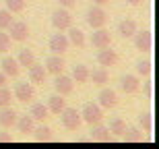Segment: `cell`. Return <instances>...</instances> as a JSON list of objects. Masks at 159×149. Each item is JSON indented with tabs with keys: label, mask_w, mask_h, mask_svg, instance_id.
I'll return each instance as SVG.
<instances>
[{
	"label": "cell",
	"mask_w": 159,
	"mask_h": 149,
	"mask_svg": "<svg viewBox=\"0 0 159 149\" xmlns=\"http://www.w3.org/2000/svg\"><path fill=\"white\" fill-rule=\"evenodd\" d=\"M81 118L83 122H87V124H97L103 120V108L99 104H85L83 106V112H81Z\"/></svg>",
	"instance_id": "1"
},
{
	"label": "cell",
	"mask_w": 159,
	"mask_h": 149,
	"mask_svg": "<svg viewBox=\"0 0 159 149\" xmlns=\"http://www.w3.org/2000/svg\"><path fill=\"white\" fill-rule=\"evenodd\" d=\"M60 116H62V126H64L66 131H77L79 126H81V122H83L81 114H79L75 108H64V110L60 112Z\"/></svg>",
	"instance_id": "2"
},
{
	"label": "cell",
	"mask_w": 159,
	"mask_h": 149,
	"mask_svg": "<svg viewBox=\"0 0 159 149\" xmlns=\"http://www.w3.org/2000/svg\"><path fill=\"white\" fill-rule=\"evenodd\" d=\"M52 25L56 27L58 31H66L68 27L72 25V15L68 12V8H58V11L52 12Z\"/></svg>",
	"instance_id": "3"
},
{
	"label": "cell",
	"mask_w": 159,
	"mask_h": 149,
	"mask_svg": "<svg viewBox=\"0 0 159 149\" xmlns=\"http://www.w3.org/2000/svg\"><path fill=\"white\" fill-rule=\"evenodd\" d=\"M106 23H107V15H106V11H103L101 6H93V8H89V12H87V25L91 27V29H99V27H103Z\"/></svg>",
	"instance_id": "4"
},
{
	"label": "cell",
	"mask_w": 159,
	"mask_h": 149,
	"mask_svg": "<svg viewBox=\"0 0 159 149\" xmlns=\"http://www.w3.org/2000/svg\"><path fill=\"white\" fill-rule=\"evenodd\" d=\"M134 46H136V50L139 52H143V54H149L151 52V48H153V35H151V31H136L134 35Z\"/></svg>",
	"instance_id": "5"
},
{
	"label": "cell",
	"mask_w": 159,
	"mask_h": 149,
	"mask_svg": "<svg viewBox=\"0 0 159 149\" xmlns=\"http://www.w3.org/2000/svg\"><path fill=\"white\" fill-rule=\"evenodd\" d=\"M8 29H11V40L12 42H25L27 37H29V25L25 23V21H12L8 25Z\"/></svg>",
	"instance_id": "6"
},
{
	"label": "cell",
	"mask_w": 159,
	"mask_h": 149,
	"mask_svg": "<svg viewBox=\"0 0 159 149\" xmlns=\"http://www.w3.org/2000/svg\"><path fill=\"white\" fill-rule=\"evenodd\" d=\"M68 48H70V42H68V37L62 31L54 33L50 37V50H52V54H64V52H68Z\"/></svg>",
	"instance_id": "7"
},
{
	"label": "cell",
	"mask_w": 159,
	"mask_h": 149,
	"mask_svg": "<svg viewBox=\"0 0 159 149\" xmlns=\"http://www.w3.org/2000/svg\"><path fill=\"white\" fill-rule=\"evenodd\" d=\"M15 97H17L19 101H23V104H29V101L35 97L33 85L27 83V81H21V83H17V87H15Z\"/></svg>",
	"instance_id": "8"
},
{
	"label": "cell",
	"mask_w": 159,
	"mask_h": 149,
	"mask_svg": "<svg viewBox=\"0 0 159 149\" xmlns=\"http://www.w3.org/2000/svg\"><path fill=\"white\" fill-rule=\"evenodd\" d=\"M54 87H56V93H60V95H68V93H72V89H75V81H72V77H66V75H56V79H54Z\"/></svg>",
	"instance_id": "9"
},
{
	"label": "cell",
	"mask_w": 159,
	"mask_h": 149,
	"mask_svg": "<svg viewBox=\"0 0 159 149\" xmlns=\"http://www.w3.org/2000/svg\"><path fill=\"white\" fill-rule=\"evenodd\" d=\"M112 44V35H110V31H106L103 27H99V29H95V33L91 35V46L97 50L101 48H107Z\"/></svg>",
	"instance_id": "10"
},
{
	"label": "cell",
	"mask_w": 159,
	"mask_h": 149,
	"mask_svg": "<svg viewBox=\"0 0 159 149\" xmlns=\"http://www.w3.org/2000/svg\"><path fill=\"white\" fill-rule=\"evenodd\" d=\"M64 60H62V54H52L50 58L46 60V72L50 75H60V72H64Z\"/></svg>",
	"instance_id": "11"
},
{
	"label": "cell",
	"mask_w": 159,
	"mask_h": 149,
	"mask_svg": "<svg viewBox=\"0 0 159 149\" xmlns=\"http://www.w3.org/2000/svg\"><path fill=\"white\" fill-rule=\"evenodd\" d=\"M139 89H141V81H139V77H134V75H126V77L120 79V91H122V93L132 95V93H136Z\"/></svg>",
	"instance_id": "12"
},
{
	"label": "cell",
	"mask_w": 159,
	"mask_h": 149,
	"mask_svg": "<svg viewBox=\"0 0 159 149\" xmlns=\"http://www.w3.org/2000/svg\"><path fill=\"white\" fill-rule=\"evenodd\" d=\"M97 100H99V106L103 108V110H112V108H116V104H118V95H116L114 89H101Z\"/></svg>",
	"instance_id": "13"
},
{
	"label": "cell",
	"mask_w": 159,
	"mask_h": 149,
	"mask_svg": "<svg viewBox=\"0 0 159 149\" xmlns=\"http://www.w3.org/2000/svg\"><path fill=\"white\" fill-rule=\"evenodd\" d=\"M97 62H99V66H114L116 62H118V54L114 52V50H110V46L107 48H101L99 54H97Z\"/></svg>",
	"instance_id": "14"
},
{
	"label": "cell",
	"mask_w": 159,
	"mask_h": 149,
	"mask_svg": "<svg viewBox=\"0 0 159 149\" xmlns=\"http://www.w3.org/2000/svg\"><path fill=\"white\" fill-rule=\"evenodd\" d=\"M0 66H2V72H4L6 77H17L19 71H21L17 58H12V56H4V58L0 60Z\"/></svg>",
	"instance_id": "15"
},
{
	"label": "cell",
	"mask_w": 159,
	"mask_h": 149,
	"mask_svg": "<svg viewBox=\"0 0 159 149\" xmlns=\"http://www.w3.org/2000/svg\"><path fill=\"white\" fill-rule=\"evenodd\" d=\"M46 66L43 64H37V62H33V64L29 66V81L35 85H41L43 81H46Z\"/></svg>",
	"instance_id": "16"
},
{
	"label": "cell",
	"mask_w": 159,
	"mask_h": 149,
	"mask_svg": "<svg viewBox=\"0 0 159 149\" xmlns=\"http://www.w3.org/2000/svg\"><path fill=\"white\" fill-rule=\"evenodd\" d=\"M64 108H66V101H64V95H60V93H56V95H52L48 100V110H50V114L60 116V112H62Z\"/></svg>",
	"instance_id": "17"
},
{
	"label": "cell",
	"mask_w": 159,
	"mask_h": 149,
	"mask_svg": "<svg viewBox=\"0 0 159 149\" xmlns=\"http://www.w3.org/2000/svg\"><path fill=\"white\" fill-rule=\"evenodd\" d=\"M89 81H93V85H97V87H103L106 83H110V72L101 66V68H97V71H89Z\"/></svg>",
	"instance_id": "18"
},
{
	"label": "cell",
	"mask_w": 159,
	"mask_h": 149,
	"mask_svg": "<svg viewBox=\"0 0 159 149\" xmlns=\"http://www.w3.org/2000/svg\"><path fill=\"white\" fill-rule=\"evenodd\" d=\"M118 33L124 37V40L132 37L136 33V23L132 21V19H124V21H120L118 23Z\"/></svg>",
	"instance_id": "19"
},
{
	"label": "cell",
	"mask_w": 159,
	"mask_h": 149,
	"mask_svg": "<svg viewBox=\"0 0 159 149\" xmlns=\"http://www.w3.org/2000/svg\"><path fill=\"white\" fill-rule=\"evenodd\" d=\"M29 116L33 120H37V122H43V120L50 118V110H48V106H43V104H33Z\"/></svg>",
	"instance_id": "20"
},
{
	"label": "cell",
	"mask_w": 159,
	"mask_h": 149,
	"mask_svg": "<svg viewBox=\"0 0 159 149\" xmlns=\"http://www.w3.org/2000/svg\"><path fill=\"white\" fill-rule=\"evenodd\" d=\"M72 81L79 83V85L87 83V81H89V68H87V66H85V64H75V66H72Z\"/></svg>",
	"instance_id": "21"
},
{
	"label": "cell",
	"mask_w": 159,
	"mask_h": 149,
	"mask_svg": "<svg viewBox=\"0 0 159 149\" xmlns=\"http://www.w3.org/2000/svg\"><path fill=\"white\" fill-rule=\"evenodd\" d=\"M15 120H17L15 110H11L8 106H4L2 112H0V126H2V128H11V126L15 124Z\"/></svg>",
	"instance_id": "22"
},
{
	"label": "cell",
	"mask_w": 159,
	"mask_h": 149,
	"mask_svg": "<svg viewBox=\"0 0 159 149\" xmlns=\"http://www.w3.org/2000/svg\"><path fill=\"white\" fill-rule=\"evenodd\" d=\"M68 42L72 44V46H77V48H83L85 46V33H83L81 29H77V27H68Z\"/></svg>",
	"instance_id": "23"
},
{
	"label": "cell",
	"mask_w": 159,
	"mask_h": 149,
	"mask_svg": "<svg viewBox=\"0 0 159 149\" xmlns=\"http://www.w3.org/2000/svg\"><path fill=\"white\" fill-rule=\"evenodd\" d=\"M15 122H17L19 133H23V135H27V133H33V122H35V120L31 118V116H27V114H25V116H21V118L15 120Z\"/></svg>",
	"instance_id": "24"
},
{
	"label": "cell",
	"mask_w": 159,
	"mask_h": 149,
	"mask_svg": "<svg viewBox=\"0 0 159 149\" xmlns=\"http://www.w3.org/2000/svg\"><path fill=\"white\" fill-rule=\"evenodd\" d=\"M17 62H19V66L29 68V66L35 62V54L31 52V50H21V52H19V56H17Z\"/></svg>",
	"instance_id": "25"
},
{
	"label": "cell",
	"mask_w": 159,
	"mask_h": 149,
	"mask_svg": "<svg viewBox=\"0 0 159 149\" xmlns=\"http://www.w3.org/2000/svg\"><path fill=\"white\" fill-rule=\"evenodd\" d=\"M91 139H95V141H107V139H110V128H107V126H101L99 122H97V124H93Z\"/></svg>",
	"instance_id": "26"
},
{
	"label": "cell",
	"mask_w": 159,
	"mask_h": 149,
	"mask_svg": "<svg viewBox=\"0 0 159 149\" xmlns=\"http://www.w3.org/2000/svg\"><path fill=\"white\" fill-rule=\"evenodd\" d=\"M107 128H110V133H114V135H120V137H122V133L126 131V122H124L122 118H112Z\"/></svg>",
	"instance_id": "27"
},
{
	"label": "cell",
	"mask_w": 159,
	"mask_h": 149,
	"mask_svg": "<svg viewBox=\"0 0 159 149\" xmlns=\"http://www.w3.org/2000/svg\"><path fill=\"white\" fill-rule=\"evenodd\" d=\"M151 71H153V66H151L149 60H139V62H136V72H139L141 77H149Z\"/></svg>",
	"instance_id": "28"
},
{
	"label": "cell",
	"mask_w": 159,
	"mask_h": 149,
	"mask_svg": "<svg viewBox=\"0 0 159 149\" xmlns=\"http://www.w3.org/2000/svg\"><path fill=\"white\" fill-rule=\"evenodd\" d=\"M27 0H6V8L11 12H23Z\"/></svg>",
	"instance_id": "29"
},
{
	"label": "cell",
	"mask_w": 159,
	"mask_h": 149,
	"mask_svg": "<svg viewBox=\"0 0 159 149\" xmlns=\"http://www.w3.org/2000/svg\"><path fill=\"white\" fill-rule=\"evenodd\" d=\"M33 133H35V139H39V141H50L52 139V131L48 126H37Z\"/></svg>",
	"instance_id": "30"
},
{
	"label": "cell",
	"mask_w": 159,
	"mask_h": 149,
	"mask_svg": "<svg viewBox=\"0 0 159 149\" xmlns=\"http://www.w3.org/2000/svg\"><path fill=\"white\" fill-rule=\"evenodd\" d=\"M11 50V37L8 33H4V29H0V54H4Z\"/></svg>",
	"instance_id": "31"
},
{
	"label": "cell",
	"mask_w": 159,
	"mask_h": 149,
	"mask_svg": "<svg viewBox=\"0 0 159 149\" xmlns=\"http://www.w3.org/2000/svg\"><path fill=\"white\" fill-rule=\"evenodd\" d=\"M12 23V17H11V11H0V29H8V25Z\"/></svg>",
	"instance_id": "32"
},
{
	"label": "cell",
	"mask_w": 159,
	"mask_h": 149,
	"mask_svg": "<svg viewBox=\"0 0 159 149\" xmlns=\"http://www.w3.org/2000/svg\"><path fill=\"white\" fill-rule=\"evenodd\" d=\"M11 91L6 89V85L4 87H0V108H4V106H8L11 104Z\"/></svg>",
	"instance_id": "33"
},
{
	"label": "cell",
	"mask_w": 159,
	"mask_h": 149,
	"mask_svg": "<svg viewBox=\"0 0 159 149\" xmlns=\"http://www.w3.org/2000/svg\"><path fill=\"white\" fill-rule=\"evenodd\" d=\"M141 126L147 133H151V128H153V118H151V114H141Z\"/></svg>",
	"instance_id": "34"
},
{
	"label": "cell",
	"mask_w": 159,
	"mask_h": 149,
	"mask_svg": "<svg viewBox=\"0 0 159 149\" xmlns=\"http://www.w3.org/2000/svg\"><path fill=\"white\" fill-rule=\"evenodd\" d=\"M60 6H64V8H72V6L77 4V0H58Z\"/></svg>",
	"instance_id": "35"
},
{
	"label": "cell",
	"mask_w": 159,
	"mask_h": 149,
	"mask_svg": "<svg viewBox=\"0 0 159 149\" xmlns=\"http://www.w3.org/2000/svg\"><path fill=\"white\" fill-rule=\"evenodd\" d=\"M6 79H8V77H6L4 72H0V87H4V85H6Z\"/></svg>",
	"instance_id": "36"
},
{
	"label": "cell",
	"mask_w": 159,
	"mask_h": 149,
	"mask_svg": "<svg viewBox=\"0 0 159 149\" xmlns=\"http://www.w3.org/2000/svg\"><path fill=\"white\" fill-rule=\"evenodd\" d=\"M126 2H128V4H132V6H139V4H143L145 0H126Z\"/></svg>",
	"instance_id": "37"
},
{
	"label": "cell",
	"mask_w": 159,
	"mask_h": 149,
	"mask_svg": "<svg viewBox=\"0 0 159 149\" xmlns=\"http://www.w3.org/2000/svg\"><path fill=\"white\" fill-rule=\"evenodd\" d=\"M145 91H147L149 95H151V91H153V85H151V83H145Z\"/></svg>",
	"instance_id": "38"
},
{
	"label": "cell",
	"mask_w": 159,
	"mask_h": 149,
	"mask_svg": "<svg viewBox=\"0 0 159 149\" xmlns=\"http://www.w3.org/2000/svg\"><path fill=\"white\" fill-rule=\"evenodd\" d=\"M93 2H95V4H97V6H103V4H107L110 0H93Z\"/></svg>",
	"instance_id": "39"
},
{
	"label": "cell",
	"mask_w": 159,
	"mask_h": 149,
	"mask_svg": "<svg viewBox=\"0 0 159 149\" xmlns=\"http://www.w3.org/2000/svg\"><path fill=\"white\" fill-rule=\"evenodd\" d=\"M11 137H6V135H0V141H8Z\"/></svg>",
	"instance_id": "40"
}]
</instances>
